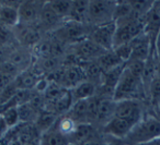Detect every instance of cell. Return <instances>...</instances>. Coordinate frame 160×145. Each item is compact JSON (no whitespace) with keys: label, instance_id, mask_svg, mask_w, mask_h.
<instances>
[{"label":"cell","instance_id":"3","mask_svg":"<svg viewBox=\"0 0 160 145\" xmlns=\"http://www.w3.org/2000/svg\"><path fill=\"white\" fill-rule=\"evenodd\" d=\"M145 29V22L142 20L126 21V22L116 23V32L114 36L113 49L129 44L140 34H142Z\"/></svg>","mask_w":160,"mask_h":145},{"label":"cell","instance_id":"31","mask_svg":"<svg viewBox=\"0 0 160 145\" xmlns=\"http://www.w3.org/2000/svg\"><path fill=\"white\" fill-rule=\"evenodd\" d=\"M13 80L14 79L8 77V75H5V74H2V73H0V93L2 92V91L5 90L12 81H13Z\"/></svg>","mask_w":160,"mask_h":145},{"label":"cell","instance_id":"4","mask_svg":"<svg viewBox=\"0 0 160 145\" xmlns=\"http://www.w3.org/2000/svg\"><path fill=\"white\" fill-rule=\"evenodd\" d=\"M116 2L113 1H89L88 20L92 21L97 26L113 22V14Z\"/></svg>","mask_w":160,"mask_h":145},{"label":"cell","instance_id":"30","mask_svg":"<svg viewBox=\"0 0 160 145\" xmlns=\"http://www.w3.org/2000/svg\"><path fill=\"white\" fill-rule=\"evenodd\" d=\"M11 27H8L6 25L0 24V45L5 46L6 44L11 40L12 38V31Z\"/></svg>","mask_w":160,"mask_h":145},{"label":"cell","instance_id":"1","mask_svg":"<svg viewBox=\"0 0 160 145\" xmlns=\"http://www.w3.org/2000/svg\"><path fill=\"white\" fill-rule=\"evenodd\" d=\"M160 138V120L153 117L142 118L129 131L124 142L127 145H142Z\"/></svg>","mask_w":160,"mask_h":145},{"label":"cell","instance_id":"21","mask_svg":"<svg viewBox=\"0 0 160 145\" xmlns=\"http://www.w3.org/2000/svg\"><path fill=\"white\" fill-rule=\"evenodd\" d=\"M116 101L113 98H102L99 99L98 106V117L97 120L103 121V122H109L114 117V111H115Z\"/></svg>","mask_w":160,"mask_h":145},{"label":"cell","instance_id":"2","mask_svg":"<svg viewBox=\"0 0 160 145\" xmlns=\"http://www.w3.org/2000/svg\"><path fill=\"white\" fill-rule=\"evenodd\" d=\"M142 86H144L142 80L132 74L125 64L124 71L114 90L113 99L115 101H124V99H135L139 95Z\"/></svg>","mask_w":160,"mask_h":145},{"label":"cell","instance_id":"10","mask_svg":"<svg viewBox=\"0 0 160 145\" xmlns=\"http://www.w3.org/2000/svg\"><path fill=\"white\" fill-rule=\"evenodd\" d=\"M44 3L38 1H21L18 8L20 24L29 25L38 21Z\"/></svg>","mask_w":160,"mask_h":145},{"label":"cell","instance_id":"35","mask_svg":"<svg viewBox=\"0 0 160 145\" xmlns=\"http://www.w3.org/2000/svg\"><path fill=\"white\" fill-rule=\"evenodd\" d=\"M158 109H159V111H160V105H159V106H158Z\"/></svg>","mask_w":160,"mask_h":145},{"label":"cell","instance_id":"32","mask_svg":"<svg viewBox=\"0 0 160 145\" xmlns=\"http://www.w3.org/2000/svg\"><path fill=\"white\" fill-rule=\"evenodd\" d=\"M5 57H6V50H5V46L2 45H0V63H2L5 60Z\"/></svg>","mask_w":160,"mask_h":145},{"label":"cell","instance_id":"12","mask_svg":"<svg viewBox=\"0 0 160 145\" xmlns=\"http://www.w3.org/2000/svg\"><path fill=\"white\" fill-rule=\"evenodd\" d=\"M93 134V127L90 123H77L72 133L68 136L69 142L75 145H82L90 141V138Z\"/></svg>","mask_w":160,"mask_h":145},{"label":"cell","instance_id":"19","mask_svg":"<svg viewBox=\"0 0 160 145\" xmlns=\"http://www.w3.org/2000/svg\"><path fill=\"white\" fill-rule=\"evenodd\" d=\"M68 117L76 123L86 122V119H89V99L75 101L68 111Z\"/></svg>","mask_w":160,"mask_h":145},{"label":"cell","instance_id":"20","mask_svg":"<svg viewBox=\"0 0 160 145\" xmlns=\"http://www.w3.org/2000/svg\"><path fill=\"white\" fill-rule=\"evenodd\" d=\"M71 91L72 94L73 101H85V99H89L91 97L96 96L97 92V85L93 84L90 81H83L80 84H78L76 87H73Z\"/></svg>","mask_w":160,"mask_h":145},{"label":"cell","instance_id":"34","mask_svg":"<svg viewBox=\"0 0 160 145\" xmlns=\"http://www.w3.org/2000/svg\"><path fill=\"white\" fill-rule=\"evenodd\" d=\"M82 145H100V144H99V143L91 142V141H89V142H87V143H83Z\"/></svg>","mask_w":160,"mask_h":145},{"label":"cell","instance_id":"16","mask_svg":"<svg viewBox=\"0 0 160 145\" xmlns=\"http://www.w3.org/2000/svg\"><path fill=\"white\" fill-rule=\"evenodd\" d=\"M88 11H89V1L78 0L71 2V9L67 20L85 24L88 21Z\"/></svg>","mask_w":160,"mask_h":145},{"label":"cell","instance_id":"9","mask_svg":"<svg viewBox=\"0 0 160 145\" xmlns=\"http://www.w3.org/2000/svg\"><path fill=\"white\" fill-rule=\"evenodd\" d=\"M59 74L57 75L55 82L66 90H72L78 84L86 81L85 72L79 64L65 67L62 71H59Z\"/></svg>","mask_w":160,"mask_h":145},{"label":"cell","instance_id":"17","mask_svg":"<svg viewBox=\"0 0 160 145\" xmlns=\"http://www.w3.org/2000/svg\"><path fill=\"white\" fill-rule=\"evenodd\" d=\"M18 6L3 5L0 6V24L8 27H13L20 24Z\"/></svg>","mask_w":160,"mask_h":145},{"label":"cell","instance_id":"6","mask_svg":"<svg viewBox=\"0 0 160 145\" xmlns=\"http://www.w3.org/2000/svg\"><path fill=\"white\" fill-rule=\"evenodd\" d=\"M114 117L128 120L133 123H137L142 119V108L136 99H124L116 101Z\"/></svg>","mask_w":160,"mask_h":145},{"label":"cell","instance_id":"28","mask_svg":"<svg viewBox=\"0 0 160 145\" xmlns=\"http://www.w3.org/2000/svg\"><path fill=\"white\" fill-rule=\"evenodd\" d=\"M148 92L150 94L151 104L155 107H158L160 105V80L157 77L152 80L148 88Z\"/></svg>","mask_w":160,"mask_h":145},{"label":"cell","instance_id":"29","mask_svg":"<svg viewBox=\"0 0 160 145\" xmlns=\"http://www.w3.org/2000/svg\"><path fill=\"white\" fill-rule=\"evenodd\" d=\"M40 67H41V69H42V71L54 73L58 70L59 60L56 57H49V58H45V59H41Z\"/></svg>","mask_w":160,"mask_h":145},{"label":"cell","instance_id":"25","mask_svg":"<svg viewBox=\"0 0 160 145\" xmlns=\"http://www.w3.org/2000/svg\"><path fill=\"white\" fill-rule=\"evenodd\" d=\"M47 2H48L49 7L56 12V14L62 20L67 19L69 16L72 1H68V0H52V1H47Z\"/></svg>","mask_w":160,"mask_h":145},{"label":"cell","instance_id":"27","mask_svg":"<svg viewBox=\"0 0 160 145\" xmlns=\"http://www.w3.org/2000/svg\"><path fill=\"white\" fill-rule=\"evenodd\" d=\"M0 116L2 117L3 121H5L8 129H13V128H16L17 125L20 123V118H19L17 107L8 108V109L3 110Z\"/></svg>","mask_w":160,"mask_h":145},{"label":"cell","instance_id":"8","mask_svg":"<svg viewBox=\"0 0 160 145\" xmlns=\"http://www.w3.org/2000/svg\"><path fill=\"white\" fill-rule=\"evenodd\" d=\"M107 50L101 48L100 46L93 43L89 38L80 40L79 43L75 44V51L73 55L78 58L80 62L87 61H97Z\"/></svg>","mask_w":160,"mask_h":145},{"label":"cell","instance_id":"5","mask_svg":"<svg viewBox=\"0 0 160 145\" xmlns=\"http://www.w3.org/2000/svg\"><path fill=\"white\" fill-rule=\"evenodd\" d=\"M116 32V23L110 22L107 24H102L96 26V29L90 33L89 40H91L93 43H96L98 46L103 48L104 50H113V43L114 36Z\"/></svg>","mask_w":160,"mask_h":145},{"label":"cell","instance_id":"24","mask_svg":"<svg viewBox=\"0 0 160 145\" xmlns=\"http://www.w3.org/2000/svg\"><path fill=\"white\" fill-rule=\"evenodd\" d=\"M97 62H98V64L100 66V68L102 69L103 72L116 68V67L121 66V64H123V63H126V62H124L118 55H116V53L114 50L105 51V53L97 60Z\"/></svg>","mask_w":160,"mask_h":145},{"label":"cell","instance_id":"33","mask_svg":"<svg viewBox=\"0 0 160 145\" xmlns=\"http://www.w3.org/2000/svg\"><path fill=\"white\" fill-rule=\"evenodd\" d=\"M156 77H157L158 79L160 80V63L158 64L157 67H156Z\"/></svg>","mask_w":160,"mask_h":145},{"label":"cell","instance_id":"36","mask_svg":"<svg viewBox=\"0 0 160 145\" xmlns=\"http://www.w3.org/2000/svg\"><path fill=\"white\" fill-rule=\"evenodd\" d=\"M68 145H75V144H71V143H70V144H68Z\"/></svg>","mask_w":160,"mask_h":145},{"label":"cell","instance_id":"14","mask_svg":"<svg viewBox=\"0 0 160 145\" xmlns=\"http://www.w3.org/2000/svg\"><path fill=\"white\" fill-rule=\"evenodd\" d=\"M57 118L58 115H56L55 112L49 111L47 109H43L38 112V117L34 121V125L38 129V131L41 134H43L48 130H51L53 127H55V124L58 121Z\"/></svg>","mask_w":160,"mask_h":145},{"label":"cell","instance_id":"13","mask_svg":"<svg viewBox=\"0 0 160 145\" xmlns=\"http://www.w3.org/2000/svg\"><path fill=\"white\" fill-rule=\"evenodd\" d=\"M33 54L30 53L27 48H23V49H16L13 50L9 56V60L12 64L17 67L19 69L20 72L22 71H25L29 69V67L32 64V59H33Z\"/></svg>","mask_w":160,"mask_h":145},{"label":"cell","instance_id":"18","mask_svg":"<svg viewBox=\"0 0 160 145\" xmlns=\"http://www.w3.org/2000/svg\"><path fill=\"white\" fill-rule=\"evenodd\" d=\"M70 144L69 138L57 129V127H53L51 130L45 133L41 134L40 145H68Z\"/></svg>","mask_w":160,"mask_h":145},{"label":"cell","instance_id":"15","mask_svg":"<svg viewBox=\"0 0 160 145\" xmlns=\"http://www.w3.org/2000/svg\"><path fill=\"white\" fill-rule=\"evenodd\" d=\"M40 79L41 77H38L35 71H31L30 69H28V70L22 71V72L19 73V74L14 77L13 82L18 90L32 91L35 88L36 84H38Z\"/></svg>","mask_w":160,"mask_h":145},{"label":"cell","instance_id":"11","mask_svg":"<svg viewBox=\"0 0 160 145\" xmlns=\"http://www.w3.org/2000/svg\"><path fill=\"white\" fill-rule=\"evenodd\" d=\"M134 125H135V123L131 122L128 120L113 117L109 122L104 124V133L114 136V138L124 140Z\"/></svg>","mask_w":160,"mask_h":145},{"label":"cell","instance_id":"7","mask_svg":"<svg viewBox=\"0 0 160 145\" xmlns=\"http://www.w3.org/2000/svg\"><path fill=\"white\" fill-rule=\"evenodd\" d=\"M86 37V29L81 23L73 22V21L67 20L59 26L57 31V38L59 42H71L77 44L80 40H85Z\"/></svg>","mask_w":160,"mask_h":145},{"label":"cell","instance_id":"22","mask_svg":"<svg viewBox=\"0 0 160 145\" xmlns=\"http://www.w3.org/2000/svg\"><path fill=\"white\" fill-rule=\"evenodd\" d=\"M38 20L41 21L43 26L46 27V29H54V27L58 26V25H62V22L64 21L49 7L48 2L44 3L42 10H41L40 19Z\"/></svg>","mask_w":160,"mask_h":145},{"label":"cell","instance_id":"26","mask_svg":"<svg viewBox=\"0 0 160 145\" xmlns=\"http://www.w3.org/2000/svg\"><path fill=\"white\" fill-rule=\"evenodd\" d=\"M17 109H18L20 122L22 123H34V121H35L36 117L38 115V111H36L29 103L18 106Z\"/></svg>","mask_w":160,"mask_h":145},{"label":"cell","instance_id":"23","mask_svg":"<svg viewBox=\"0 0 160 145\" xmlns=\"http://www.w3.org/2000/svg\"><path fill=\"white\" fill-rule=\"evenodd\" d=\"M19 40L21 44L27 47H34L41 40V35L38 30L30 27L29 25H23L22 29L19 31Z\"/></svg>","mask_w":160,"mask_h":145}]
</instances>
